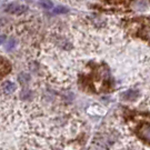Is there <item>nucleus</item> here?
Wrapping results in <instances>:
<instances>
[{"mask_svg": "<svg viewBox=\"0 0 150 150\" xmlns=\"http://www.w3.org/2000/svg\"><path fill=\"white\" fill-rule=\"evenodd\" d=\"M15 43H16L15 39H10V40H9V42H8V45H7V49H8V50L12 49L13 47H15Z\"/></svg>", "mask_w": 150, "mask_h": 150, "instance_id": "nucleus-9", "label": "nucleus"}, {"mask_svg": "<svg viewBox=\"0 0 150 150\" xmlns=\"http://www.w3.org/2000/svg\"><path fill=\"white\" fill-rule=\"evenodd\" d=\"M8 69H9V66L7 64V61L0 57V77H2L4 75H6Z\"/></svg>", "mask_w": 150, "mask_h": 150, "instance_id": "nucleus-6", "label": "nucleus"}, {"mask_svg": "<svg viewBox=\"0 0 150 150\" xmlns=\"http://www.w3.org/2000/svg\"><path fill=\"white\" fill-rule=\"evenodd\" d=\"M39 4L43 9H51L52 8V2L50 0H40Z\"/></svg>", "mask_w": 150, "mask_h": 150, "instance_id": "nucleus-7", "label": "nucleus"}, {"mask_svg": "<svg viewBox=\"0 0 150 150\" xmlns=\"http://www.w3.org/2000/svg\"><path fill=\"white\" fill-rule=\"evenodd\" d=\"M138 134L139 136L145 140L150 142V126L149 125H142L138 130Z\"/></svg>", "mask_w": 150, "mask_h": 150, "instance_id": "nucleus-3", "label": "nucleus"}, {"mask_svg": "<svg viewBox=\"0 0 150 150\" xmlns=\"http://www.w3.org/2000/svg\"><path fill=\"white\" fill-rule=\"evenodd\" d=\"M137 33L139 35V37H142L150 41V19H145L141 21Z\"/></svg>", "mask_w": 150, "mask_h": 150, "instance_id": "nucleus-1", "label": "nucleus"}, {"mask_svg": "<svg viewBox=\"0 0 150 150\" xmlns=\"http://www.w3.org/2000/svg\"><path fill=\"white\" fill-rule=\"evenodd\" d=\"M15 89H16V85L11 81H6L2 85V90L5 91L6 93H11L15 91Z\"/></svg>", "mask_w": 150, "mask_h": 150, "instance_id": "nucleus-5", "label": "nucleus"}, {"mask_svg": "<svg viewBox=\"0 0 150 150\" xmlns=\"http://www.w3.org/2000/svg\"><path fill=\"white\" fill-rule=\"evenodd\" d=\"M26 9L27 8L25 6L20 5V4H10L7 7V11L9 13H13V15H20L22 12H25Z\"/></svg>", "mask_w": 150, "mask_h": 150, "instance_id": "nucleus-2", "label": "nucleus"}, {"mask_svg": "<svg viewBox=\"0 0 150 150\" xmlns=\"http://www.w3.org/2000/svg\"><path fill=\"white\" fill-rule=\"evenodd\" d=\"M5 40H6V37L1 35V36H0V45H2V43L5 42Z\"/></svg>", "mask_w": 150, "mask_h": 150, "instance_id": "nucleus-10", "label": "nucleus"}, {"mask_svg": "<svg viewBox=\"0 0 150 150\" xmlns=\"http://www.w3.org/2000/svg\"><path fill=\"white\" fill-rule=\"evenodd\" d=\"M139 96V92L137 90H128L126 91V92H123L122 93V98L123 99H126V100H132V99H136V98H138Z\"/></svg>", "mask_w": 150, "mask_h": 150, "instance_id": "nucleus-4", "label": "nucleus"}, {"mask_svg": "<svg viewBox=\"0 0 150 150\" xmlns=\"http://www.w3.org/2000/svg\"><path fill=\"white\" fill-rule=\"evenodd\" d=\"M54 13H66V12H68V9L64 6H58L54 9Z\"/></svg>", "mask_w": 150, "mask_h": 150, "instance_id": "nucleus-8", "label": "nucleus"}]
</instances>
